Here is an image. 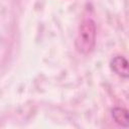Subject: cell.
Instances as JSON below:
<instances>
[{"label":"cell","mask_w":129,"mask_h":129,"mask_svg":"<svg viewBox=\"0 0 129 129\" xmlns=\"http://www.w3.org/2000/svg\"><path fill=\"white\" fill-rule=\"evenodd\" d=\"M96 40V25L92 19L81 22L76 37V46L82 53H88L94 47Z\"/></svg>","instance_id":"obj_1"},{"label":"cell","mask_w":129,"mask_h":129,"mask_svg":"<svg viewBox=\"0 0 129 129\" xmlns=\"http://www.w3.org/2000/svg\"><path fill=\"white\" fill-rule=\"evenodd\" d=\"M112 71L121 78L129 79V61L122 55H116L111 59Z\"/></svg>","instance_id":"obj_2"},{"label":"cell","mask_w":129,"mask_h":129,"mask_svg":"<svg viewBox=\"0 0 129 129\" xmlns=\"http://www.w3.org/2000/svg\"><path fill=\"white\" fill-rule=\"evenodd\" d=\"M111 114L117 124H119L122 127L129 126V111L128 110L121 108V107H115L112 109Z\"/></svg>","instance_id":"obj_3"}]
</instances>
